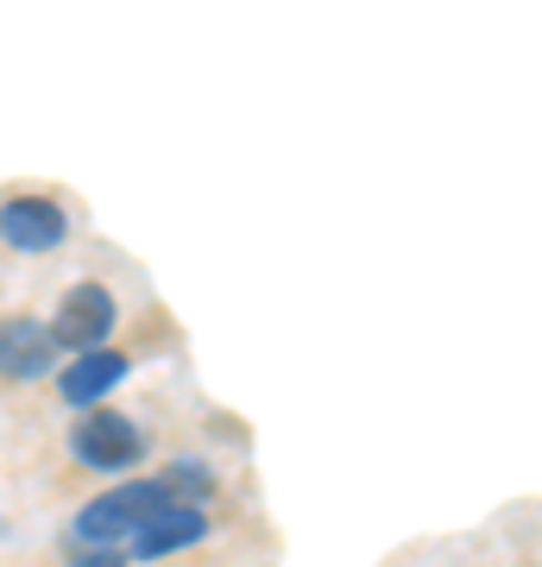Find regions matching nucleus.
I'll return each instance as SVG.
<instances>
[{
    "label": "nucleus",
    "mask_w": 542,
    "mask_h": 567,
    "mask_svg": "<svg viewBox=\"0 0 542 567\" xmlns=\"http://www.w3.org/2000/svg\"><path fill=\"white\" fill-rule=\"evenodd\" d=\"M164 505H177V498L164 492V480H126V486L89 498V505L76 511L70 536H76L82 548H121V543H133Z\"/></svg>",
    "instance_id": "obj_1"
},
{
    "label": "nucleus",
    "mask_w": 542,
    "mask_h": 567,
    "mask_svg": "<svg viewBox=\"0 0 542 567\" xmlns=\"http://www.w3.org/2000/svg\"><path fill=\"white\" fill-rule=\"evenodd\" d=\"M70 454L95 473H133L145 461V435L126 410H82L70 423Z\"/></svg>",
    "instance_id": "obj_2"
},
{
    "label": "nucleus",
    "mask_w": 542,
    "mask_h": 567,
    "mask_svg": "<svg viewBox=\"0 0 542 567\" xmlns=\"http://www.w3.org/2000/svg\"><path fill=\"white\" fill-rule=\"evenodd\" d=\"M114 322H121V303H114V290L108 284H70L63 290L58 316H51V341H58V353L70 347V353H95L108 334H114Z\"/></svg>",
    "instance_id": "obj_3"
},
{
    "label": "nucleus",
    "mask_w": 542,
    "mask_h": 567,
    "mask_svg": "<svg viewBox=\"0 0 542 567\" xmlns=\"http://www.w3.org/2000/svg\"><path fill=\"white\" fill-rule=\"evenodd\" d=\"M0 240L13 252H58L70 240V208L58 196H7L0 203Z\"/></svg>",
    "instance_id": "obj_4"
},
{
    "label": "nucleus",
    "mask_w": 542,
    "mask_h": 567,
    "mask_svg": "<svg viewBox=\"0 0 542 567\" xmlns=\"http://www.w3.org/2000/svg\"><path fill=\"white\" fill-rule=\"evenodd\" d=\"M126 379V353L114 347H95V353H76V360H63L58 372V391L70 410H101V398Z\"/></svg>",
    "instance_id": "obj_5"
},
{
    "label": "nucleus",
    "mask_w": 542,
    "mask_h": 567,
    "mask_svg": "<svg viewBox=\"0 0 542 567\" xmlns=\"http://www.w3.org/2000/svg\"><path fill=\"white\" fill-rule=\"evenodd\" d=\"M202 536H208V511H202V505H164L126 548H133L140 561H171L177 548H196Z\"/></svg>",
    "instance_id": "obj_6"
},
{
    "label": "nucleus",
    "mask_w": 542,
    "mask_h": 567,
    "mask_svg": "<svg viewBox=\"0 0 542 567\" xmlns=\"http://www.w3.org/2000/svg\"><path fill=\"white\" fill-rule=\"evenodd\" d=\"M58 341H51V328L20 316V322L0 328V379H44L51 365H58Z\"/></svg>",
    "instance_id": "obj_7"
},
{
    "label": "nucleus",
    "mask_w": 542,
    "mask_h": 567,
    "mask_svg": "<svg viewBox=\"0 0 542 567\" xmlns=\"http://www.w3.org/2000/svg\"><path fill=\"white\" fill-rule=\"evenodd\" d=\"M126 548H82V555H70L63 567H121Z\"/></svg>",
    "instance_id": "obj_8"
}]
</instances>
